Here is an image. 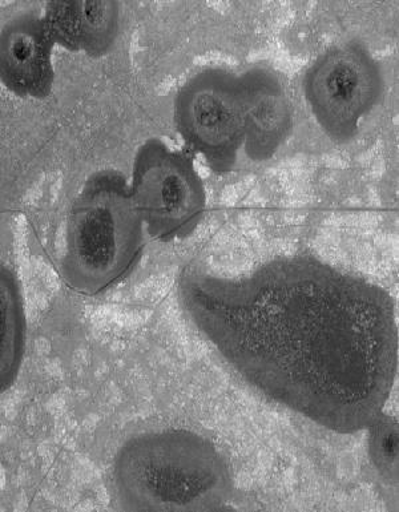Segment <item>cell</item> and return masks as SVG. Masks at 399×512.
Segmentation results:
<instances>
[{
	"label": "cell",
	"mask_w": 399,
	"mask_h": 512,
	"mask_svg": "<svg viewBox=\"0 0 399 512\" xmlns=\"http://www.w3.org/2000/svg\"><path fill=\"white\" fill-rule=\"evenodd\" d=\"M43 16L55 44L90 58L107 55L119 36L120 6L116 2H51Z\"/></svg>",
	"instance_id": "9"
},
{
	"label": "cell",
	"mask_w": 399,
	"mask_h": 512,
	"mask_svg": "<svg viewBox=\"0 0 399 512\" xmlns=\"http://www.w3.org/2000/svg\"><path fill=\"white\" fill-rule=\"evenodd\" d=\"M130 189L148 236L164 243L191 236L207 209V192L191 157L157 137L137 148Z\"/></svg>",
	"instance_id": "5"
},
{
	"label": "cell",
	"mask_w": 399,
	"mask_h": 512,
	"mask_svg": "<svg viewBox=\"0 0 399 512\" xmlns=\"http://www.w3.org/2000/svg\"><path fill=\"white\" fill-rule=\"evenodd\" d=\"M0 314H2V340H0V384L7 390L18 377L26 336L22 290L18 277L7 266L0 270Z\"/></svg>",
	"instance_id": "10"
},
{
	"label": "cell",
	"mask_w": 399,
	"mask_h": 512,
	"mask_svg": "<svg viewBox=\"0 0 399 512\" xmlns=\"http://www.w3.org/2000/svg\"><path fill=\"white\" fill-rule=\"evenodd\" d=\"M177 132L217 175L235 167L244 145L239 75L227 67L201 68L177 91L173 103Z\"/></svg>",
	"instance_id": "6"
},
{
	"label": "cell",
	"mask_w": 399,
	"mask_h": 512,
	"mask_svg": "<svg viewBox=\"0 0 399 512\" xmlns=\"http://www.w3.org/2000/svg\"><path fill=\"white\" fill-rule=\"evenodd\" d=\"M243 106V151L263 163L289 140L294 128L292 98L284 79L264 63L252 64L239 75Z\"/></svg>",
	"instance_id": "7"
},
{
	"label": "cell",
	"mask_w": 399,
	"mask_h": 512,
	"mask_svg": "<svg viewBox=\"0 0 399 512\" xmlns=\"http://www.w3.org/2000/svg\"><path fill=\"white\" fill-rule=\"evenodd\" d=\"M385 74L369 48L357 40L334 44L314 59L302 78L313 118L334 143L360 132L362 120L384 100Z\"/></svg>",
	"instance_id": "4"
},
{
	"label": "cell",
	"mask_w": 399,
	"mask_h": 512,
	"mask_svg": "<svg viewBox=\"0 0 399 512\" xmlns=\"http://www.w3.org/2000/svg\"><path fill=\"white\" fill-rule=\"evenodd\" d=\"M55 42L44 16L23 12L4 24L0 34V78L22 99H46L54 87Z\"/></svg>",
	"instance_id": "8"
},
{
	"label": "cell",
	"mask_w": 399,
	"mask_h": 512,
	"mask_svg": "<svg viewBox=\"0 0 399 512\" xmlns=\"http://www.w3.org/2000/svg\"><path fill=\"white\" fill-rule=\"evenodd\" d=\"M179 296L197 332L270 401L340 434L381 417L398 366L396 313L381 286L293 255L237 277L189 266Z\"/></svg>",
	"instance_id": "1"
},
{
	"label": "cell",
	"mask_w": 399,
	"mask_h": 512,
	"mask_svg": "<svg viewBox=\"0 0 399 512\" xmlns=\"http://www.w3.org/2000/svg\"><path fill=\"white\" fill-rule=\"evenodd\" d=\"M147 236L126 177L114 169L92 173L68 212L64 281L86 296L106 292L135 269Z\"/></svg>",
	"instance_id": "3"
},
{
	"label": "cell",
	"mask_w": 399,
	"mask_h": 512,
	"mask_svg": "<svg viewBox=\"0 0 399 512\" xmlns=\"http://www.w3.org/2000/svg\"><path fill=\"white\" fill-rule=\"evenodd\" d=\"M111 486L127 511H216L231 501L233 475L223 451L208 438L159 429L120 446Z\"/></svg>",
	"instance_id": "2"
},
{
	"label": "cell",
	"mask_w": 399,
	"mask_h": 512,
	"mask_svg": "<svg viewBox=\"0 0 399 512\" xmlns=\"http://www.w3.org/2000/svg\"><path fill=\"white\" fill-rule=\"evenodd\" d=\"M369 451L374 467L386 482L398 483L399 434L398 425L392 418L381 415L369 426Z\"/></svg>",
	"instance_id": "11"
}]
</instances>
